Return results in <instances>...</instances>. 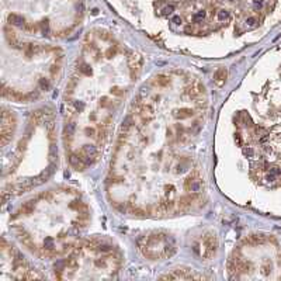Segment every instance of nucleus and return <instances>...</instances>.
<instances>
[{"instance_id":"obj_2","label":"nucleus","mask_w":281,"mask_h":281,"mask_svg":"<svg viewBox=\"0 0 281 281\" xmlns=\"http://www.w3.org/2000/svg\"><path fill=\"white\" fill-rule=\"evenodd\" d=\"M218 249V240L214 232H207L202 236L194 240L193 243V250L196 252L197 256H200L204 260L212 259Z\"/></svg>"},{"instance_id":"obj_19","label":"nucleus","mask_w":281,"mask_h":281,"mask_svg":"<svg viewBox=\"0 0 281 281\" xmlns=\"http://www.w3.org/2000/svg\"><path fill=\"white\" fill-rule=\"evenodd\" d=\"M70 103H72V104L74 106V108H76V110H79V111H82V110L85 108V104H83L82 101H70Z\"/></svg>"},{"instance_id":"obj_7","label":"nucleus","mask_w":281,"mask_h":281,"mask_svg":"<svg viewBox=\"0 0 281 281\" xmlns=\"http://www.w3.org/2000/svg\"><path fill=\"white\" fill-rule=\"evenodd\" d=\"M197 200H198V197H197L196 194H193V196H186V197H183L180 201H179V205H180L181 208H184V209H186V208H190L191 205L197 201Z\"/></svg>"},{"instance_id":"obj_23","label":"nucleus","mask_w":281,"mask_h":281,"mask_svg":"<svg viewBox=\"0 0 281 281\" xmlns=\"http://www.w3.org/2000/svg\"><path fill=\"white\" fill-rule=\"evenodd\" d=\"M270 173L273 176H280L281 174V169L280 167H271L270 169Z\"/></svg>"},{"instance_id":"obj_24","label":"nucleus","mask_w":281,"mask_h":281,"mask_svg":"<svg viewBox=\"0 0 281 281\" xmlns=\"http://www.w3.org/2000/svg\"><path fill=\"white\" fill-rule=\"evenodd\" d=\"M124 91L120 89V87H112L111 89V94H115V96H121Z\"/></svg>"},{"instance_id":"obj_17","label":"nucleus","mask_w":281,"mask_h":281,"mask_svg":"<svg viewBox=\"0 0 281 281\" xmlns=\"http://www.w3.org/2000/svg\"><path fill=\"white\" fill-rule=\"evenodd\" d=\"M79 70H80V73L86 74V76H89V74H91V69L89 68V65H86V63H82V65H80Z\"/></svg>"},{"instance_id":"obj_25","label":"nucleus","mask_w":281,"mask_h":281,"mask_svg":"<svg viewBox=\"0 0 281 281\" xmlns=\"http://www.w3.org/2000/svg\"><path fill=\"white\" fill-rule=\"evenodd\" d=\"M100 106H101V107L110 106V101H108V99H107V97H103V99L100 100Z\"/></svg>"},{"instance_id":"obj_12","label":"nucleus","mask_w":281,"mask_h":281,"mask_svg":"<svg viewBox=\"0 0 281 281\" xmlns=\"http://www.w3.org/2000/svg\"><path fill=\"white\" fill-rule=\"evenodd\" d=\"M74 129H76V124L74 122H68L66 124V127H65V136L66 138H72L73 136V134H74Z\"/></svg>"},{"instance_id":"obj_16","label":"nucleus","mask_w":281,"mask_h":281,"mask_svg":"<svg viewBox=\"0 0 281 281\" xmlns=\"http://www.w3.org/2000/svg\"><path fill=\"white\" fill-rule=\"evenodd\" d=\"M39 87H41L42 90H49V87H51L49 80L45 79V77H41V79H39Z\"/></svg>"},{"instance_id":"obj_21","label":"nucleus","mask_w":281,"mask_h":281,"mask_svg":"<svg viewBox=\"0 0 281 281\" xmlns=\"http://www.w3.org/2000/svg\"><path fill=\"white\" fill-rule=\"evenodd\" d=\"M131 212H132L134 215H145V214H146V212L143 211V209H141V208H138V207H136V208H132V209H131Z\"/></svg>"},{"instance_id":"obj_15","label":"nucleus","mask_w":281,"mask_h":281,"mask_svg":"<svg viewBox=\"0 0 281 281\" xmlns=\"http://www.w3.org/2000/svg\"><path fill=\"white\" fill-rule=\"evenodd\" d=\"M246 26L250 27V28H255V27H257V26H259V18H257V17H255V16L247 17V18H246Z\"/></svg>"},{"instance_id":"obj_18","label":"nucleus","mask_w":281,"mask_h":281,"mask_svg":"<svg viewBox=\"0 0 281 281\" xmlns=\"http://www.w3.org/2000/svg\"><path fill=\"white\" fill-rule=\"evenodd\" d=\"M59 70H61V68H59V63H53L52 66H51L49 72H51V74H52V76H56V74L59 73Z\"/></svg>"},{"instance_id":"obj_28","label":"nucleus","mask_w":281,"mask_h":281,"mask_svg":"<svg viewBox=\"0 0 281 281\" xmlns=\"http://www.w3.org/2000/svg\"><path fill=\"white\" fill-rule=\"evenodd\" d=\"M86 134H89V135H91V136H94L96 131L93 129V128H86Z\"/></svg>"},{"instance_id":"obj_3","label":"nucleus","mask_w":281,"mask_h":281,"mask_svg":"<svg viewBox=\"0 0 281 281\" xmlns=\"http://www.w3.org/2000/svg\"><path fill=\"white\" fill-rule=\"evenodd\" d=\"M184 187L188 191H191V194H198L202 190V180H201V177L198 176V172H194V173H191L187 177Z\"/></svg>"},{"instance_id":"obj_14","label":"nucleus","mask_w":281,"mask_h":281,"mask_svg":"<svg viewBox=\"0 0 281 281\" xmlns=\"http://www.w3.org/2000/svg\"><path fill=\"white\" fill-rule=\"evenodd\" d=\"M9 20H10V23L14 24V26H23V24H24V18L20 16H17V14H11V16L9 17Z\"/></svg>"},{"instance_id":"obj_1","label":"nucleus","mask_w":281,"mask_h":281,"mask_svg":"<svg viewBox=\"0 0 281 281\" xmlns=\"http://www.w3.org/2000/svg\"><path fill=\"white\" fill-rule=\"evenodd\" d=\"M139 247L143 255L152 260L170 257L176 252L174 240L166 232H153L142 238L139 240Z\"/></svg>"},{"instance_id":"obj_13","label":"nucleus","mask_w":281,"mask_h":281,"mask_svg":"<svg viewBox=\"0 0 281 281\" xmlns=\"http://www.w3.org/2000/svg\"><path fill=\"white\" fill-rule=\"evenodd\" d=\"M134 125V120L132 117H127L124 121H122V125H121V132L124 134H128V131H129V128Z\"/></svg>"},{"instance_id":"obj_29","label":"nucleus","mask_w":281,"mask_h":281,"mask_svg":"<svg viewBox=\"0 0 281 281\" xmlns=\"http://www.w3.org/2000/svg\"><path fill=\"white\" fill-rule=\"evenodd\" d=\"M280 264H281V256H280Z\"/></svg>"},{"instance_id":"obj_10","label":"nucleus","mask_w":281,"mask_h":281,"mask_svg":"<svg viewBox=\"0 0 281 281\" xmlns=\"http://www.w3.org/2000/svg\"><path fill=\"white\" fill-rule=\"evenodd\" d=\"M247 243L250 245H261L266 242V238L264 236H261V235H250L249 239L246 240Z\"/></svg>"},{"instance_id":"obj_6","label":"nucleus","mask_w":281,"mask_h":281,"mask_svg":"<svg viewBox=\"0 0 281 281\" xmlns=\"http://www.w3.org/2000/svg\"><path fill=\"white\" fill-rule=\"evenodd\" d=\"M69 163L73 166L74 169H77V170H83L85 169V166H86V163L83 162V159H82V156L74 155V153L69 155Z\"/></svg>"},{"instance_id":"obj_9","label":"nucleus","mask_w":281,"mask_h":281,"mask_svg":"<svg viewBox=\"0 0 281 281\" xmlns=\"http://www.w3.org/2000/svg\"><path fill=\"white\" fill-rule=\"evenodd\" d=\"M153 83L156 86H159V87H166V86L170 85V79H169V76L160 73V74H158V76H155Z\"/></svg>"},{"instance_id":"obj_22","label":"nucleus","mask_w":281,"mask_h":281,"mask_svg":"<svg viewBox=\"0 0 281 281\" xmlns=\"http://www.w3.org/2000/svg\"><path fill=\"white\" fill-rule=\"evenodd\" d=\"M115 52H117V49L111 47V48H110V49H108V51L106 52V56H107V58H111V56H114V55H115Z\"/></svg>"},{"instance_id":"obj_26","label":"nucleus","mask_w":281,"mask_h":281,"mask_svg":"<svg viewBox=\"0 0 281 281\" xmlns=\"http://www.w3.org/2000/svg\"><path fill=\"white\" fill-rule=\"evenodd\" d=\"M235 139H236V142H238V145H240V146H242V143H243V142H242V135H240V134H235Z\"/></svg>"},{"instance_id":"obj_4","label":"nucleus","mask_w":281,"mask_h":281,"mask_svg":"<svg viewBox=\"0 0 281 281\" xmlns=\"http://www.w3.org/2000/svg\"><path fill=\"white\" fill-rule=\"evenodd\" d=\"M204 86L200 83V82H194L191 86H188L187 87V90H186V93L190 97H198V96H201L202 93H204Z\"/></svg>"},{"instance_id":"obj_8","label":"nucleus","mask_w":281,"mask_h":281,"mask_svg":"<svg viewBox=\"0 0 281 281\" xmlns=\"http://www.w3.org/2000/svg\"><path fill=\"white\" fill-rule=\"evenodd\" d=\"M173 115H174L177 120H184V118H190L194 115V111L191 110V108H180V110H176L174 112H173Z\"/></svg>"},{"instance_id":"obj_11","label":"nucleus","mask_w":281,"mask_h":281,"mask_svg":"<svg viewBox=\"0 0 281 281\" xmlns=\"http://www.w3.org/2000/svg\"><path fill=\"white\" fill-rule=\"evenodd\" d=\"M42 120H44L42 111H34L31 114V125H38L39 122H42Z\"/></svg>"},{"instance_id":"obj_20","label":"nucleus","mask_w":281,"mask_h":281,"mask_svg":"<svg viewBox=\"0 0 281 281\" xmlns=\"http://www.w3.org/2000/svg\"><path fill=\"white\" fill-rule=\"evenodd\" d=\"M56 153H58V150H56V146H55V145L52 143V145H51V148H49V156H51V158L53 159V158L56 156Z\"/></svg>"},{"instance_id":"obj_27","label":"nucleus","mask_w":281,"mask_h":281,"mask_svg":"<svg viewBox=\"0 0 281 281\" xmlns=\"http://www.w3.org/2000/svg\"><path fill=\"white\" fill-rule=\"evenodd\" d=\"M243 153L246 155V156H253V149H250V148L245 149V150H243Z\"/></svg>"},{"instance_id":"obj_5","label":"nucleus","mask_w":281,"mask_h":281,"mask_svg":"<svg viewBox=\"0 0 281 281\" xmlns=\"http://www.w3.org/2000/svg\"><path fill=\"white\" fill-rule=\"evenodd\" d=\"M226 77H228V70L225 69V68H219V69L215 72V74H214V82H215L217 86L221 87V86L225 85Z\"/></svg>"}]
</instances>
